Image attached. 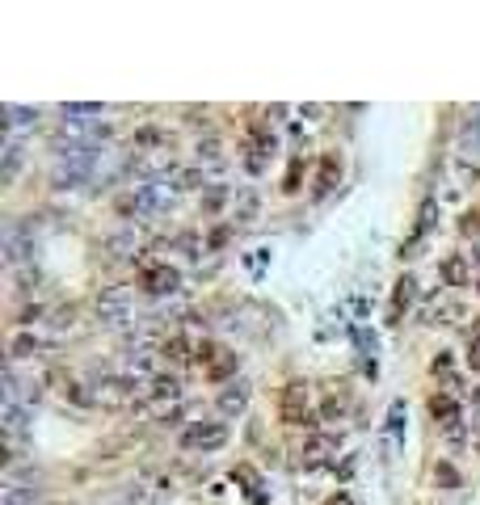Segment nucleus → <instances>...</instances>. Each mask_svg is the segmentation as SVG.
I'll list each match as a JSON object with an SVG mask.
<instances>
[{
  "mask_svg": "<svg viewBox=\"0 0 480 505\" xmlns=\"http://www.w3.org/2000/svg\"><path fill=\"white\" fill-rule=\"evenodd\" d=\"M9 350H13V358H34V354H38V337H34V333H17Z\"/></svg>",
  "mask_w": 480,
  "mask_h": 505,
  "instance_id": "1a4fd4ad",
  "label": "nucleus"
},
{
  "mask_svg": "<svg viewBox=\"0 0 480 505\" xmlns=\"http://www.w3.org/2000/svg\"><path fill=\"white\" fill-rule=\"evenodd\" d=\"M177 387H182L177 375H156L152 387H147V400H156V405H160V400H177Z\"/></svg>",
  "mask_w": 480,
  "mask_h": 505,
  "instance_id": "39448f33",
  "label": "nucleus"
},
{
  "mask_svg": "<svg viewBox=\"0 0 480 505\" xmlns=\"http://www.w3.org/2000/svg\"><path fill=\"white\" fill-rule=\"evenodd\" d=\"M38 316H43V308L34 303V308H26V312H21V324H34V321H38Z\"/></svg>",
  "mask_w": 480,
  "mask_h": 505,
  "instance_id": "4be33fe9",
  "label": "nucleus"
},
{
  "mask_svg": "<svg viewBox=\"0 0 480 505\" xmlns=\"http://www.w3.org/2000/svg\"><path fill=\"white\" fill-rule=\"evenodd\" d=\"M468 261H476V266H480V244L472 249V253H468Z\"/></svg>",
  "mask_w": 480,
  "mask_h": 505,
  "instance_id": "5701e85b",
  "label": "nucleus"
},
{
  "mask_svg": "<svg viewBox=\"0 0 480 505\" xmlns=\"http://www.w3.org/2000/svg\"><path fill=\"white\" fill-rule=\"evenodd\" d=\"M224 442H228V425L224 421H194L182 434V447H202V451H215Z\"/></svg>",
  "mask_w": 480,
  "mask_h": 505,
  "instance_id": "f03ea898",
  "label": "nucleus"
},
{
  "mask_svg": "<svg viewBox=\"0 0 480 505\" xmlns=\"http://www.w3.org/2000/svg\"><path fill=\"white\" fill-rule=\"evenodd\" d=\"M232 370H236V354H228V350H224V358L207 367V379H224V375H232Z\"/></svg>",
  "mask_w": 480,
  "mask_h": 505,
  "instance_id": "2eb2a0df",
  "label": "nucleus"
},
{
  "mask_svg": "<svg viewBox=\"0 0 480 505\" xmlns=\"http://www.w3.org/2000/svg\"><path fill=\"white\" fill-rule=\"evenodd\" d=\"M413 299V278H405L400 282V291H396V303H392V312H400V303H409Z\"/></svg>",
  "mask_w": 480,
  "mask_h": 505,
  "instance_id": "a211bd4d",
  "label": "nucleus"
},
{
  "mask_svg": "<svg viewBox=\"0 0 480 505\" xmlns=\"http://www.w3.org/2000/svg\"><path fill=\"white\" fill-rule=\"evenodd\" d=\"M476 337H480V316H476Z\"/></svg>",
  "mask_w": 480,
  "mask_h": 505,
  "instance_id": "393cba45",
  "label": "nucleus"
},
{
  "mask_svg": "<svg viewBox=\"0 0 480 505\" xmlns=\"http://www.w3.org/2000/svg\"><path fill=\"white\" fill-rule=\"evenodd\" d=\"M299 169H303V160H291V169H287V185H283L287 194H295V189H299Z\"/></svg>",
  "mask_w": 480,
  "mask_h": 505,
  "instance_id": "6ab92c4d",
  "label": "nucleus"
},
{
  "mask_svg": "<svg viewBox=\"0 0 480 505\" xmlns=\"http://www.w3.org/2000/svg\"><path fill=\"white\" fill-rule=\"evenodd\" d=\"M476 291H480V282H476Z\"/></svg>",
  "mask_w": 480,
  "mask_h": 505,
  "instance_id": "a878e982",
  "label": "nucleus"
},
{
  "mask_svg": "<svg viewBox=\"0 0 480 505\" xmlns=\"http://www.w3.org/2000/svg\"><path fill=\"white\" fill-rule=\"evenodd\" d=\"M438 476H442L447 484H459V476H455V467H451V463H438Z\"/></svg>",
  "mask_w": 480,
  "mask_h": 505,
  "instance_id": "aec40b11",
  "label": "nucleus"
},
{
  "mask_svg": "<svg viewBox=\"0 0 480 505\" xmlns=\"http://www.w3.org/2000/svg\"><path fill=\"white\" fill-rule=\"evenodd\" d=\"M97 316H101V324H127L131 321V295L122 286H105L97 295Z\"/></svg>",
  "mask_w": 480,
  "mask_h": 505,
  "instance_id": "f257e3e1",
  "label": "nucleus"
},
{
  "mask_svg": "<svg viewBox=\"0 0 480 505\" xmlns=\"http://www.w3.org/2000/svg\"><path fill=\"white\" fill-rule=\"evenodd\" d=\"M337 173H341V160H337L333 152H329V156H325V160H320V177H316V189H320V194H325V189H329V185H333V177Z\"/></svg>",
  "mask_w": 480,
  "mask_h": 505,
  "instance_id": "9d476101",
  "label": "nucleus"
},
{
  "mask_svg": "<svg viewBox=\"0 0 480 505\" xmlns=\"http://www.w3.org/2000/svg\"><path fill=\"white\" fill-rule=\"evenodd\" d=\"M224 198H228V189H224V185H215V189L202 198V211H219V207H224Z\"/></svg>",
  "mask_w": 480,
  "mask_h": 505,
  "instance_id": "dca6fc26",
  "label": "nucleus"
},
{
  "mask_svg": "<svg viewBox=\"0 0 480 505\" xmlns=\"http://www.w3.org/2000/svg\"><path fill=\"white\" fill-rule=\"evenodd\" d=\"M442 278H447L451 286H464V282H468V261H464V257H447V261H442Z\"/></svg>",
  "mask_w": 480,
  "mask_h": 505,
  "instance_id": "6e6552de",
  "label": "nucleus"
},
{
  "mask_svg": "<svg viewBox=\"0 0 480 505\" xmlns=\"http://www.w3.org/2000/svg\"><path fill=\"white\" fill-rule=\"evenodd\" d=\"M160 354H165L169 363H182V358H186V337H182V333H173V337L160 345Z\"/></svg>",
  "mask_w": 480,
  "mask_h": 505,
  "instance_id": "ddd939ff",
  "label": "nucleus"
},
{
  "mask_svg": "<svg viewBox=\"0 0 480 505\" xmlns=\"http://www.w3.org/2000/svg\"><path fill=\"white\" fill-rule=\"evenodd\" d=\"M198 160H207V165H224V147H219V139H207V143H198Z\"/></svg>",
  "mask_w": 480,
  "mask_h": 505,
  "instance_id": "9b49d317",
  "label": "nucleus"
},
{
  "mask_svg": "<svg viewBox=\"0 0 480 505\" xmlns=\"http://www.w3.org/2000/svg\"><path fill=\"white\" fill-rule=\"evenodd\" d=\"M430 413L442 417V425H447V429H451V425H459V409H455V400H451V396H434V400H430Z\"/></svg>",
  "mask_w": 480,
  "mask_h": 505,
  "instance_id": "0eeeda50",
  "label": "nucleus"
},
{
  "mask_svg": "<svg viewBox=\"0 0 480 505\" xmlns=\"http://www.w3.org/2000/svg\"><path fill=\"white\" fill-rule=\"evenodd\" d=\"M464 231H480V211H468V215H464Z\"/></svg>",
  "mask_w": 480,
  "mask_h": 505,
  "instance_id": "412c9836",
  "label": "nucleus"
},
{
  "mask_svg": "<svg viewBox=\"0 0 480 505\" xmlns=\"http://www.w3.org/2000/svg\"><path fill=\"white\" fill-rule=\"evenodd\" d=\"M198 185H202V173H198V169H186V173L177 177V189H198Z\"/></svg>",
  "mask_w": 480,
  "mask_h": 505,
  "instance_id": "f3484780",
  "label": "nucleus"
},
{
  "mask_svg": "<svg viewBox=\"0 0 480 505\" xmlns=\"http://www.w3.org/2000/svg\"><path fill=\"white\" fill-rule=\"evenodd\" d=\"M144 286L152 291V295H173V291L182 286V274L169 270V266H147V270H144Z\"/></svg>",
  "mask_w": 480,
  "mask_h": 505,
  "instance_id": "20e7f679",
  "label": "nucleus"
},
{
  "mask_svg": "<svg viewBox=\"0 0 480 505\" xmlns=\"http://www.w3.org/2000/svg\"><path fill=\"white\" fill-rule=\"evenodd\" d=\"M472 396H476V405H480V387H476V392H472Z\"/></svg>",
  "mask_w": 480,
  "mask_h": 505,
  "instance_id": "b1692460",
  "label": "nucleus"
},
{
  "mask_svg": "<svg viewBox=\"0 0 480 505\" xmlns=\"http://www.w3.org/2000/svg\"><path fill=\"white\" fill-rule=\"evenodd\" d=\"M105 244L114 249V257H127V253L135 249V231H114V236H110Z\"/></svg>",
  "mask_w": 480,
  "mask_h": 505,
  "instance_id": "f8f14e48",
  "label": "nucleus"
},
{
  "mask_svg": "<svg viewBox=\"0 0 480 505\" xmlns=\"http://www.w3.org/2000/svg\"><path fill=\"white\" fill-rule=\"evenodd\" d=\"M283 421L287 425H312V417H308V387L303 383H287L283 387Z\"/></svg>",
  "mask_w": 480,
  "mask_h": 505,
  "instance_id": "7ed1b4c3",
  "label": "nucleus"
},
{
  "mask_svg": "<svg viewBox=\"0 0 480 505\" xmlns=\"http://www.w3.org/2000/svg\"><path fill=\"white\" fill-rule=\"evenodd\" d=\"M244 400H249V387H244V383H232V387L219 392V409H224V413H240Z\"/></svg>",
  "mask_w": 480,
  "mask_h": 505,
  "instance_id": "423d86ee",
  "label": "nucleus"
},
{
  "mask_svg": "<svg viewBox=\"0 0 480 505\" xmlns=\"http://www.w3.org/2000/svg\"><path fill=\"white\" fill-rule=\"evenodd\" d=\"M63 400H72V405H80V409L93 405V396L85 392V383H63Z\"/></svg>",
  "mask_w": 480,
  "mask_h": 505,
  "instance_id": "4468645a",
  "label": "nucleus"
}]
</instances>
